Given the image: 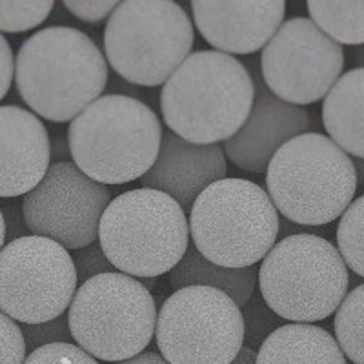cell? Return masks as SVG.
I'll return each instance as SVG.
<instances>
[{
  "label": "cell",
  "instance_id": "32",
  "mask_svg": "<svg viewBox=\"0 0 364 364\" xmlns=\"http://www.w3.org/2000/svg\"><path fill=\"white\" fill-rule=\"evenodd\" d=\"M13 79H15V57L9 42L0 33V100L9 93Z\"/></svg>",
  "mask_w": 364,
  "mask_h": 364
},
{
  "label": "cell",
  "instance_id": "34",
  "mask_svg": "<svg viewBox=\"0 0 364 364\" xmlns=\"http://www.w3.org/2000/svg\"><path fill=\"white\" fill-rule=\"evenodd\" d=\"M115 364H170L161 353L155 352H142L141 355L133 357V359L122 360V363H115Z\"/></svg>",
  "mask_w": 364,
  "mask_h": 364
},
{
  "label": "cell",
  "instance_id": "15",
  "mask_svg": "<svg viewBox=\"0 0 364 364\" xmlns=\"http://www.w3.org/2000/svg\"><path fill=\"white\" fill-rule=\"evenodd\" d=\"M195 28L204 41L226 55L262 51L277 33L286 15L284 0L268 2H204L190 4Z\"/></svg>",
  "mask_w": 364,
  "mask_h": 364
},
{
  "label": "cell",
  "instance_id": "12",
  "mask_svg": "<svg viewBox=\"0 0 364 364\" xmlns=\"http://www.w3.org/2000/svg\"><path fill=\"white\" fill-rule=\"evenodd\" d=\"M344 63L343 46L311 18L294 17L261 51V79L277 99L302 108L324 100L343 77Z\"/></svg>",
  "mask_w": 364,
  "mask_h": 364
},
{
  "label": "cell",
  "instance_id": "29",
  "mask_svg": "<svg viewBox=\"0 0 364 364\" xmlns=\"http://www.w3.org/2000/svg\"><path fill=\"white\" fill-rule=\"evenodd\" d=\"M71 259L75 262V269H77V279H79V286L87 282L90 279L99 277L102 273L117 272L108 261V257L104 253L100 242H93V245L86 246V248L75 250L71 253Z\"/></svg>",
  "mask_w": 364,
  "mask_h": 364
},
{
  "label": "cell",
  "instance_id": "4",
  "mask_svg": "<svg viewBox=\"0 0 364 364\" xmlns=\"http://www.w3.org/2000/svg\"><path fill=\"white\" fill-rule=\"evenodd\" d=\"M266 191L290 223L324 226L341 219L353 203L355 168L330 136L308 132L286 142L272 159Z\"/></svg>",
  "mask_w": 364,
  "mask_h": 364
},
{
  "label": "cell",
  "instance_id": "9",
  "mask_svg": "<svg viewBox=\"0 0 364 364\" xmlns=\"http://www.w3.org/2000/svg\"><path fill=\"white\" fill-rule=\"evenodd\" d=\"M155 299L139 279L109 272L77 288L68 310L77 346L106 363H122L144 352L157 328Z\"/></svg>",
  "mask_w": 364,
  "mask_h": 364
},
{
  "label": "cell",
  "instance_id": "19",
  "mask_svg": "<svg viewBox=\"0 0 364 364\" xmlns=\"http://www.w3.org/2000/svg\"><path fill=\"white\" fill-rule=\"evenodd\" d=\"M255 364H346V357L328 330L290 323L262 343Z\"/></svg>",
  "mask_w": 364,
  "mask_h": 364
},
{
  "label": "cell",
  "instance_id": "28",
  "mask_svg": "<svg viewBox=\"0 0 364 364\" xmlns=\"http://www.w3.org/2000/svg\"><path fill=\"white\" fill-rule=\"evenodd\" d=\"M28 357L21 324L0 311V364H24Z\"/></svg>",
  "mask_w": 364,
  "mask_h": 364
},
{
  "label": "cell",
  "instance_id": "20",
  "mask_svg": "<svg viewBox=\"0 0 364 364\" xmlns=\"http://www.w3.org/2000/svg\"><path fill=\"white\" fill-rule=\"evenodd\" d=\"M259 269L252 268H224L204 259L193 245L188 248L182 261L168 273V281L175 291L190 286H206L233 299L242 308L255 294Z\"/></svg>",
  "mask_w": 364,
  "mask_h": 364
},
{
  "label": "cell",
  "instance_id": "35",
  "mask_svg": "<svg viewBox=\"0 0 364 364\" xmlns=\"http://www.w3.org/2000/svg\"><path fill=\"white\" fill-rule=\"evenodd\" d=\"M257 360V352L255 350H252V348L245 346L242 350H240V353L237 355V359L233 360L232 364H255Z\"/></svg>",
  "mask_w": 364,
  "mask_h": 364
},
{
  "label": "cell",
  "instance_id": "21",
  "mask_svg": "<svg viewBox=\"0 0 364 364\" xmlns=\"http://www.w3.org/2000/svg\"><path fill=\"white\" fill-rule=\"evenodd\" d=\"M310 18L324 35L341 46H364V2L308 0Z\"/></svg>",
  "mask_w": 364,
  "mask_h": 364
},
{
  "label": "cell",
  "instance_id": "24",
  "mask_svg": "<svg viewBox=\"0 0 364 364\" xmlns=\"http://www.w3.org/2000/svg\"><path fill=\"white\" fill-rule=\"evenodd\" d=\"M53 0L6 2L0 0V33H24L48 21L55 9Z\"/></svg>",
  "mask_w": 364,
  "mask_h": 364
},
{
  "label": "cell",
  "instance_id": "11",
  "mask_svg": "<svg viewBox=\"0 0 364 364\" xmlns=\"http://www.w3.org/2000/svg\"><path fill=\"white\" fill-rule=\"evenodd\" d=\"M77 269L66 248L28 235L0 252V311L18 324H41L68 314L77 294Z\"/></svg>",
  "mask_w": 364,
  "mask_h": 364
},
{
  "label": "cell",
  "instance_id": "22",
  "mask_svg": "<svg viewBox=\"0 0 364 364\" xmlns=\"http://www.w3.org/2000/svg\"><path fill=\"white\" fill-rule=\"evenodd\" d=\"M336 341L344 357L364 364V282L348 291L333 318Z\"/></svg>",
  "mask_w": 364,
  "mask_h": 364
},
{
  "label": "cell",
  "instance_id": "17",
  "mask_svg": "<svg viewBox=\"0 0 364 364\" xmlns=\"http://www.w3.org/2000/svg\"><path fill=\"white\" fill-rule=\"evenodd\" d=\"M51 166V136L44 122L21 106H0V199L24 197Z\"/></svg>",
  "mask_w": 364,
  "mask_h": 364
},
{
  "label": "cell",
  "instance_id": "38",
  "mask_svg": "<svg viewBox=\"0 0 364 364\" xmlns=\"http://www.w3.org/2000/svg\"><path fill=\"white\" fill-rule=\"evenodd\" d=\"M353 63L357 64V68H364V46L353 51Z\"/></svg>",
  "mask_w": 364,
  "mask_h": 364
},
{
  "label": "cell",
  "instance_id": "5",
  "mask_svg": "<svg viewBox=\"0 0 364 364\" xmlns=\"http://www.w3.org/2000/svg\"><path fill=\"white\" fill-rule=\"evenodd\" d=\"M190 220L171 197L139 188L120 193L104 211L99 242L113 268L135 279L170 273L190 248Z\"/></svg>",
  "mask_w": 364,
  "mask_h": 364
},
{
  "label": "cell",
  "instance_id": "36",
  "mask_svg": "<svg viewBox=\"0 0 364 364\" xmlns=\"http://www.w3.org/2000/svg\"><path fill=\"white\" fill-rule=\"evenodd\" d=\"M353 168H355L357 175V186H364V159L352 157Z\"/></svg>",
  "mask_w": 364,
  "mask_h": 364
},
{
  "label": "cell",
  "instance_id": "13",
  "mask_svg": "<svg viewBox=\"0 0 364 364\" xmlns=\"http://www.w3.org/2000/svg\"><path fill=\"white\" fill-rule=\"evenodd\" d=\"M112 200L108 186L91 181L73 162H53L41 184L22 197V215L31 235L75 252L99 240L100 219Z\"/></svg>",
  "mask_w": 364,
  "mask_h": 364
},
{
  "label": "cell",
  "instance_id": "8",
  "mask_svg": "<svg viewBox=\"0 0 364 364\" xmlns=\"http://www.w3.org/2000/svg\"><path fill=\"white\" fill-rule=\"evenodd\" d=\"M106 60L133 86H164L191 55L195 29L182 6L171 0H126L104 29Z\"/></svg>",
  "mask_w": 364,
  "mask_h": 364
},
{
  "label": "cell",
  "instance_id": "1",
  "mask_svg": "<svg viewBox=\"0 0 364 364\" xmlns=\"http://www.w3.org/2000/svg\"><path fill=\"white\" fill-rule=\"evenodd\" d=\"M109 82L106 55L95 41L71 26L38 29L18 48L15 84L37 117L71 122L100 99Z\"/></svg>",
  "mask_w": 364,
  "mask_h": 364
},
{
  "label": "cell",
  "instance_id": "31",
  "mask_svg": "<svg viewBox=\"0 0 364 364\" xmlns=\"http://www.w3.org/2000/svg\"><path fill=\"white\" fill-rule=\"evenodd\" d=\"M2 215H4L6 223V245L13 242V240L22 239V237L31 235V232L26 226L24 215H22V203H4L0 204Z\"/></svg>",
  "mask_w": 364,
  "mask_h": 364
},
{
  "label": "cell",
  "instance_id": "23",
  "mask_svg": "<svg viewBox=\"0 0 364 364\" xmlns=\"http://www.w3.org/2000/svg\"><path fill=\"white\" fill-rule=\"evenodd\" d=\"M337 250L352 269L364 279V195L353 199L337 224Z\"/></svg>",
  "mask_w": 364,
  "mask_h": 364
},
{
  "label": "cell",
  "instance_id": "30",
  "mask_svg": "<svg viewBox=\"0 0 364 364\" xmlns=\"http://www.w3.org/2000/svg\"><path fill=\"white\" fill-rule=\"evenodd\" d=\"M117 0H66L64 8L79 21L87 24H99L112 17V13L119 8Z\"/></svg>",
  "mask_w": 364,
  "mask_h": 364
},
{
  "label": "cell",
  "instance_id": "16",
  "mask_svg": "<svg viewBox=\"0 0 364 364\" xmlns=\"http://www.w3.org/2000/svg\"><path fill=\"white\" fill-rule=\"evenodd\" d=\"M226 155L220 144H193L173 132H164L157 161L141 184L171 197L190 215L197 197L226 178Z\"/></svg>",
  "mask_w": 364,
  "mask_h": 364
},
{
  "label": "cell",
  "instance_id": "27",
  "mask_svg": "<svg viewBox=\"0 0 364 364\" xmlns=\"http://www.w3.org/2000/svg\"><path fill=\"white\" fill-rule=\"evenodd\" d=\"M24 364H99L73 343H55L28 353Z\"/></svg>",
  "mask_w": 364,
  "mask_h": 364
},
{
  "label": "cell",
  "instance_id": "6",
  "mask_svg": "<svg viewBox=\"0 0 364 364\" xmlns=\"http://www.w3.org/2000/svg\"><path fill=\"white\" fill-rule=\"evenodd\" d=\"M188 220L197 252L224 268H252L264 261L277 245L281 224L264 188L228 177L197 197Z\"/></svg>",
  "mask_w": 364,
  "mask_h": 364
},
{
  "label": "cell",
  "instance_id": "3",
  "mask_svg": "<svg viewBox=\"0 0 364 364\" xmlns=\"http://www.w3.org/2000/svg\"><path fill=\"white\" fill-rule=\"evenodd\" d=\"M162 133L148 104L108 93L70 122L71 162L104 186L141 181L157 161Z\"/></svg>",
  "mask_w": 364,
  "mask_h": 364
},
{
  "label": "cell",
  "instance_id": "26",
  "mask_svg": "<svg viewBox=\"0 0 364 364\" xmlns=\"http://www.w3.org/2000/svg\"><path fill=\"white\" fill-rule=\"evenodd\" d=\"M21 330L29 353L42 346H48V344L71 343L73 341L70 331V323H68V314L60 315V317L53 318V321H48V323L21 324Z\"/></svg>",
  "mask_w": 364,
  "mask_h": 364
},
{
  "label": "cell",
  "instance_id": "10",
  "mask_svg": "<svg viewBox=\"0 0 364 364\" xmlns=\"http://www.w3.org/2000/svg\"><path fill=\"white\" fill-rule=\"evenodd\" d=\"M155 343L170 364H232L245 348L242 311L219 290L182 288L159 310Z\"/></svg>",
  "mask_w": 364,
  "mask_h": 364
},
{
  "label": "cell",
  "instance_id": "7",
  "mask_svg": "<svg viewBox=\"0 0 364 364\" xmlns=\"http://www.w3.org/2000/svg\"><path fill=\"white\" fill-rule=\"evenodd\" d=\"M257 286L279 317L314 324L339 310L348 295L350 272L330 240L297 233L279 240L264 257Z\"/></svg>",
  "mask_w": 364,
  "mask_h": 364
},
{
  "label": "cell",
  "instance_id": "37",
  "mask_svg": "<svg viewBox=\"0 0 364 364\" xmlns=\"http://www.w3.org/2000/svg\"><path fill=\"white\" fill-rule=\"evenodd\" d=\"M6 246V223L4 215H2V210H0V252L4 250Z\"/></svg>",
  "mask_w": 364,
  "mask_h": 364
},
{
  "label": "cell",
  "instance_id": "33",
  "mask_svg": "<svg viewBox=\"0 0 364 364\" xmlns=\"http://www.w3.org/2000/svg\"><path fill=\"white\" fill-rule=\"evenodd\" d=\"M51 161L55 162H71L70 144H68V136L57 135L51 139Z\"/></svg>",
  "mask_w": 364,
  "mask_h": 364
},
{
  "label": "cell",
  "instance_id": "25",
  "mask_svg": "<svg viewBox=\"0 0 364 364\" xmlns=\"http://www.w3.org/2000/svg\"><path fill=\"white\" fill-rule=\"evenodd\" d=\"M240 311L245 321V346L252 348L255 352L273 331H277L282 326V321H284L266 304L261 291H255L253 297L240 308Z\"/></svg>",
  "mask_w": 364,
  "mask_h": 364
},
{
  "label": "cell",
  "instance_id": "14",
  "mask_svg": "<svg viewBox=\"0 0 364 364\" xmlns=\"http://www.w3.org/2000/svg\"><path fill=\"white\" fill-rule=\"evenodd\" d=\"M255 102L245 126L223 144L224 155L230 162L250 171L266 173L269 162L279 149L310 129V115L304 108L291 106L277 99L264 86L262 79H255Z\"/></svg>",
  "mask_w": 364,
  "mask_h": 364
},
{
  "label": "cell",
  "instance_id": "18",
  "mask_svg": "<svg viewBox=\"0 0 364 364\" xmlns=\"http://www.w3.org/2000/svg\"><path fill=\"white\" fill-rule=\"evenodd\" d=\"M323 126L350 157L364 159V68L343 73L324 97Z\"/></svg>",
  "mask_w": 364,
  "mask_h": 364
},
{
  "label": "cell",
  "instance_id": "2",
  "mask_svg": "<svg viewBox=\"0 0 364 364\" xmlns=\"http://www.w3.org/2000/svg\"><path fill=\"white\" fill-rule=\"evenodd\" d=\"M255 102V80L235 57L195 51L161 87L159 106L170 132L193 144H220L239 132Z\"/></svg>",
  "mask_w": 364,
  "mask_h": 364
}]
</instances>
